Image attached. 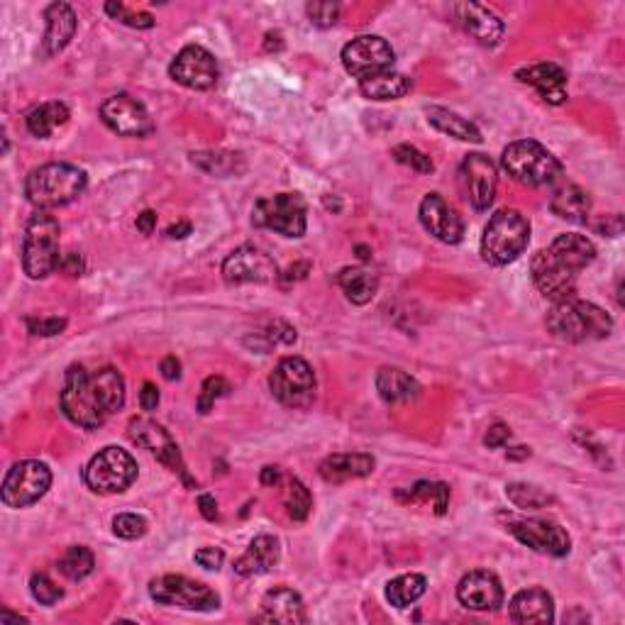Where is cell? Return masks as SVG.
<instances>
[{"label":"cell","mask_w":625,"mask_h":625,"mask_svg":"<svg viewBox=\"0 0 625 625\" xmlns=\"http://www.w3.org/2000/svg\"><path fill=\"white\" fill-rule=\"evenodd\" d=\"M154 228H157V213H154V210H145V213L137 218V230H140L142 235H152Z\"/></svg>","instance_id":"cell-55"},{"label":"cell","mask_w":625,"mask_h":625,"mask_svg":"<svg viewBox=\"0 0 625 625\" xmlns=\"http://www.w3.org/2000/svg\"><path fill=\"white\" fill-rule=\"evenodd\" d=\"M252 223L284 237H303L308 228L306 201L298 193H276L262 198L252 210Z\"/></svg>","instance_id":"cell-9"},{"label":"cell","mask_w":625,"mask_h":625,"mask_svg":"<svg viewBox=\"0 0 625 625\" xmlns=\"http://www.w3.org/2000/svg\"><path fill=\"white\" fill-rule=\"evenodd\" d=\"M223 279L228 284H271L279 279V267L274 257L259 247L242 245L228 254L223 262Z\"/></svg>","instance_id":"cell-14"},{"label":"cell","mask_w":625,"mask_h":625,"mask_svg":"<svg viewBox=\"0 0 625 625\" xmlns=\"http://www.w3.org/2000/svg\"><path fill=\"white\" fill-rule=\"evenodd\" d=\"M84 269H86V262L79 252L62 254V259H59V267H57V271H62L64 276H81L84 274Z\"/></svg>","instance_id":"cell-49"},{"label":"cell","mask_w":625,"mask_h":625,"mask_svg":"<svg viewBox=\"0 0 625 625\" xmlns=\"http://www.w3.org/2000/svg\"><path fill=\"white\" fill-rule=\"evenodd\" d=\"M86 171L74 164L52 162L32 169L25 181V196L37 210L69 206L86 191Z\"/></svg>","instance_id":"cell-3"},{"label":"cell","mask_w":625,"mask_h":625,"mask_svg":"<svg viewBox=\"0 0 625 625\" xmlns=\"http://www.w3.org/2000/svg\"><path fill=\"white\" fill-rule=\"evenodd\" d=\"M149 596L162 606L184 608V611H218L220 596L203 582L181 577V574H164L149 582Z\"/></svg>","instance_id":"cell-10"},{"label":"cell","mask_w":625,"mask_h":625,"mask_svg":"<svg viewBox=\"0 0 625 625\" xmlns=\"http://www.w3.org/2000/svg\"><path fill=\"white\" fill-rule=\"evenodd\" d=\"M394 159L398 164H403V167H411L416 174H433V162H430L428 154L420 152L418 147L413 145H398L394 147Z\"/></svg>","instance_id":"cell-41"},{"label":"cell","mask_w":625,"mask_h":625,"mask_svg":"<svg viewBox=\"0 0 625 625\" xmlns=\"http://www.w3.org/2000/svg\"><path fill=\"white\" fill-rule=\"evenodd\" d=\"M127 435H130V440L135 442L137 447L152 452V455L157 457L164 467L171 469V472L181 474V477L186 479V467H184V459H181L179 445H176L174 438H171L162 425L154 423V420H149V418H135V420H130Z\"/></svg>","instance_id":"cell-17"},{"label":"cell","mask_w":625,"mask_h":625,"mask_svg":"<svg viewBox=\"0 0 625 625\" xmlns=\"http://www.w3.org/2000/svg\"><path fill=\"white\" fill-rule=\"evenodd\" d=\"M57 567L66 579H71V582H81V579H86L88 574L93 572L96 560H93V552L88 550V547L74 545L64 552Z\"/></svg>","instance_id":"cell-38"},{"label":"cell","mask_w":625,"mask_h":625,"mask_svg":"<svg viewBox=\"0 0 625 625\" xmlns=\"http://www.w3.org/2000/svg\"><path fill=\"white\" fill-rule=\"evenodd\" d=\"M428 123L435 127V130L445 132V135L455 137V140H462V142H474V145H479L484 137H481L479 127L472 123V120L462 118V115L452 113V110L447 108H428Z\"/></svg>","instance_id":"cell-33"},{"label":"cell","mask_w":625,"mask_h":625,"mask_svg":"<svg viewBox=\"0 0 625 625\" xmlns=\"http://www.w3.org/2000/svg\"><path fill=\"white\" fill-rule=\"evenodd\" d=\"M105 13L118 22H123L127 27H135V30H149L154 27V18L149 13H132L130 8L123 3H108L105 5Z\"/></svg>","instance_id":"cell-42"},{"label":"cell","mask_w":625,"mask_h":625,"mask_svg":"<svg viewBox=\"0 0 625 625\" xmlns=\"http://www.w3.org/2000/svg\"><path fill=\"white\" fill-rule=\"evenodd\" d=\"M44 20H47V32H44V54L47 57H54L62 49L74 40L76 27H79V20H76V13L71 10V5L66 3H52L44 13Z\"/></svg>","instance_id":"cell-28"},{"label":"cell","mask_w":625,"mask_h":625,"mask_svg":"<svg viewBox=\"0 0 625 625\" xmlns=\"http://www.w3.org/2000/svg\"><path fill=\"white\" fill-rule=\"evenodd\" d=\"M264 337H267V347L271 342H274V345H293V342H296V328H291L284 320H274V323L269 325V333Z\"/></svg>","instance_id":"cell-48"},{"label":"cell","mask_w":625,"mask_h":625,"mask_svg":"<svg viewBox=\"0 0 625 625\" xmlns=\"http://www.w3.org/2000/svg\"><path fill=\"white\" fill-rule=\"evenodd\" d=\"M513 623H552L555 621V601L545 589H523L518 591L508 606Z\"/></svg>","instance_id":"cell-26"},{"label":"cell","mask_w":625,"mask_h":625,"mask_svg":"<svg viewBox=\"0 0 625 625\" xmlns=\"http://www.w3.org/2000/svg\"><path fill=\"white\" fill-rule=\"evenodd\" d=\"M159 372L167 381H179L181 379V362L176 357H164L159 364Z\"/></svg>","instance_id":"cell-53"},{"label":"cell","mask_w":625,"mask_h":625,"mask_svg":"<svg viewBox=\"0 0 625 625\" xmlns=\"http://www.w3.org/2000/svg\"><path fill=\"white\" fill-rule=\"evenodd\" d=\"M191 162L198 169H203L210 176H220V179H228V176H237L245 171V157L237 152H193Z\"/></svg>","instance_id":"cell-36"},{"label":"cell","mask_w":625,"mask_h":625,"mask_svg":"<svg viewBox=\"0 0 625 625\" xmlns=\"http://www.w3.org/2000/svg\"><path fill=\"white\" fill-rule=\"evenodd\" d=\"M52 486V472L44 462L25 459L13 464L0 486V499L8 508H27L37 503Z\"/></svg>","instance_id":"cell-11"},{"label":"cell","mask_w":625,"mask_h":625,"mask_svg":"<svg viewBox=\"0 0 625 625\" xmlns=\"http://www.w3.org/2000/svg\"><path fill=\"white\" fill-rule=\"evenodd\" d=\"M376 462L372 455L364 452H340V455H330L320 462L318 472L328 484H345V481L369 477L374 472Z\"/></svg>","instance_id":"cell-25"},{"label":"cell","mask_w":625,"mask_h":625,"mask_svg":"<svg viewBox=\"0 0 625 625\" xmlns=\"http://www.w3.org/2000/svg\"><path fill=\"white\" fill-rule=\"evenodd\" d=\"M308 269H311V264L303 262V264H296V267H289V269L284 271V274H279V276H281V279L286 281V284H291V281H301V279H306Z\"/></svg>","instance_id":"cell-56"},{"label":"cell","mask_w":625,"mask_h":625,"mask_svg":"<svg viewBox=\"0 0 625 625\" xmlns=\"http://www.w3.org/2000/svg\"><path fill=\"white\" fill-rule=\"evenodd\" d=\"M137 479V462L123 447H103L84 469V481L96 494H123Z\"/></svg>","instance_id":"cell-8"},{"label":"cell","mask_w":625,"mask_h":625,"mask_svg":"<svg viewBox=\"0 0 625 625\" xmlns=\"http://www.w3.org/2000/svg\"><path fill=\"white\" fill-rule=\"evenodd\" d=\"M264 486H276L281 481V469L279 467H264L262 474H259Z\"/></svg>","instance_id":"cell-57"},{"label":"cell","mask_w":625,"mask_h":625,"mask_svg":"<svg viewBox=\"0 0 625 625\" xmlns=\"http://www.w3.org/2000/svg\"><path fill=\"white\" fill-rule=\"evenodd\" d=\"M66 123H69V108L59 101L42 103L27 113V130L40 140H47L49 135H54V130Z\"/></svg>","instance_id":"cell-34"},{"label":"cell","mask_w":625,"mask_h":625,"mask_svg":"<svg viewBox=\"0 0 625 625\" xmlns=\"http://www.w3.org/2000/svg\"><path fill=\"white\" fill-rule=\"evenodd\" d=\"M418 215L423 228L428 230L435 240L445 242V245H457V242H462L464 237L462 218L447 206V201L440 193H428V196L423 198V203H420Z\"/></svg>","instance_id":"cell-21"},{"label":"cell","mask_w":625,"mask_h":625,"mask_svg":"<svg viewBox=\"0 0 625 625\" xmlns=\"http://www.w3.org/2000/svg\"><path fill=\"white\" fill-rule=\"evenodd\" d=\"M198 506H201V513L206 521H215V518H218V503H215V499L210 494H201Z\"/></svg>","instance_id":"cell-54"},{"label":"cell","mask_w":625,"mask_h":625,"mask_svg":"<svg viewBox=\"0 0 625 625\" xmlns=\"http://www.w3.org/2000/svg\"><path fill=\"white\" fill-rule=\"evenodd\" d=\"M530 242V223L518 210L503 208L491 215L481 235V257L494 267L516 262Z\"/></svg>","instance_id":"cell-5"},{"label":"cell","mask_w":625,"mask_h":625,"mask_svg":"<svg viewBox=\"0 0 625 625\" xmlns=\"http://www.w3.org/2000/svg\"><path fill=\"white\" fill-rule=\"evenodd\" d=\"M547 330L564 342H586L604 340L611 335L613 320L604 308L596 303L579 301V298H564L552 306L547 313Z\"/></svg>","instance_id":"cell-4"},{"label":"cell","mask_w":625,"mask_h":625,"mask_svg":"<svg viewBox=\"0 0 625 625\" xmlns=\"http://www.w3.org/2000/svg\"><path fill=\"white\" fill-rule=\"evenodd\" d=\"M228 394H230V384L223 379V376H208V379L203 381L201 396H198V411L210 413V408L215 406V401Z\"/></svg>","instance_id":"cell-43"},{"label":"cell","mask_w":625,"mask_h":625,"mask_svg":"<svg viewBox=\"0 0 625 625\" xmlns=\"http://www.w3.org/2000/svg\"><path fill=\"white\" fill-rule=\"evenodd\" d=\"M269 389L279 403L289 408H308L315 398V374L301 357H286L269 376Z\"/></svg>","instance_id":"cell-12"},{"label":"cell","mask_w":625,"mask_h":625,"mask_svg":"<svg viewBox=\"0 0 625 625\" xmlns=\"http://www.w3.org/2000/svg\"><path fill=\"white\" fill-rule=\"evenodd\" d=\"M140 406H142V411H147V413L157 411V406H159V389L152 384V381H147V384L142 386Z\"/></svg>","instance_id":"cell-52"},{"label":"cell","mask_w":625,"mask_h":625,"mask_svg":"<svg viewBox=\"0 0 625 625\" xmlns=\"http://www.w3.org/2000/svg\"><path fill=\"white\" fill-rule=\"evenodd\" d=\"M450 13L457 25L462 27L467 35H472L479 44H484V47H496V44L503 40V32H506L503 20L494 13V10L486 8V5L455 3L450 8Z\"/></svg>","instance_id":"cell-20"},{"label":"cell","mask_w":625,"mask_h":625,"mask_svg":"<svg viewBox=\"0 0 625 625\" xmlns=\"http://www.w3.org/2000/svg\"><path fill=\"white\" fill-rule=\"evenodd\" d=\"M113 533L123 540H137L147 533V521L137 513H120L113 521Z\"/></svg>","instance_id":"cell-44"},{"label":"cell","mask_w":625,"mask_h":625,"mask_svg":"<svg viewBox=\"0 0 625 625\" xmlns=\"http://www.w3.org/2000/svg\"><path fill=\"white\" fill-rule=\"evenodd\" d=\"M59 403L64 416L79 428H101L105 420L125 406L123 374L113 367H103L91 374L81 364H71L64 376Z\"/></svg>","instance_id":"cell-1"},{"label":"cell","mask_w":625,"mask_h":625,"mask_svg":"<svg viewBox=\"0 0 625 625\" xmlns=\"http://www.w3.org/2000/svg\"><path fill=\"white\" fill-rule=\"evenodd\" d=\"M516 76L523 84L533 86L545 103L562 105L567 101V74H564L562 66L542 62L528 66V69H521Z\"/></svg>","instance_id":"cell-24"},{"label":"cell","mask_w":625,"mask_h":625,"mask_svg":"<svg viewBox=\"0 0 625 625\" xmlns=\"http://www.w3.org/2000/svg\"><path fill=\"white\" fill-rule=\"evenodd\" d=\"M167 235L171 237V240H184V237H188L191 235V223H176V225H171V228L167 230Z\"/></svg>","instance_id":"cell-58"},{"label":"cell","mask_w":625,"mask_h":625,"mask_svg":"<svg viewBox=\"0 0 625 625\" xmlns=\"http://www.w3.org/2000/svg\"><path fill=\"white\" fill-rule=\"evenodd\" d=\"M259 608L262 611H259L257 621L262 623H306V604H303V599L296 591L286 589V586H276V589L267 591Z\"/></svg>","instance_id":"cell-23"},{"label":"cell","mask_w":625,"mask_h":625,"mask_svg":"<svg viewBox=\"0 0 625 625\" xmlns=\"http://www.w3.org/2000/svg\"><path fill=\"white\" fill-rule=\"evenodd\" d=\"M101 120L123 137H147L154 130L145 105L127 93H118L101 105Z\"/></svg>","instance_id":"cell-18"},{"label":"cell","mask_w":625,"mask_h":625,"mask_svg":"<svg viewBox=\"0 0 625 625\" xmlns=\"http://www.w3.org/2000/svg\"><path fill=\"white\" fill-rule=\"evenodd\" d=\"M506 496L511 499L513 506L528 508V511H538V508H545L552 503L550 494H545V491L538 489V486H533V484H521V481H516V484H508Z\"/></svg>","instance_id":"cell-40"},{"label":"cell","mask_w":625,"mask_h":625,"mask_svg":"<svg viewBox=\"0 0 625 625\" xmlns=\"http://www.w3.org/2000/svg\"><path fill=\"white\" fill-rule=\"evenodd\" d=\"M359 91L369 101H398L411 91V79L396 71H381V74L367 76L359 81Z\"/></svg>","instance_id":"cell-31"},{"label":"cell","mask_w":625,"mask_h":625,"mask_svg":"<svg viewBox=\"0 0 625 625\" xmlns=\"http://www.w3.org/2000/svg\"><path fill=\"white\" fill-rule=\"evenodd\" d=\"M169 74L176 84L191 88V91H208V88L218 84L220 69L208 49L198 47V44H188L174 57Z\"/></svg>","instance_id":"cell-15"},{"label":"cell","mask_w":625,"mask_h":625,"mask_svg":"<svg viewBox=\"0 0 625 625\" xmlns=\"http://www.w3.org/2000/svg\"><path fill=\"white\" fill-rule=\"evenodd\" d=\"M281 560V545L274 535H257L247 547V552L235 560V572L240 577H257L267 574Z\"/></svg>","instance_id":"cell-27"},{"label":"cell","mask_w":625,"mask_h":625,"mask_svg":"<svg viewBox=\"0 0 625 625\" xmlns=\"http://www.w3.org/2000/svg\"><path fill=\"white\" fill-rule=\"evenodd\" d=\"M284 506L293 521H298V523L306 521V518L311 516L313 496L301 479H289V484H286V489H284Z\"/></svg>","instance_id":"cell-39"},{"label":"cell","mask_w":625,"mask_h":625,"mask_svg":"<svg viewBox=\"0 0 625 625\" xmlns=\"http://www.w3.org/2000/svg\"><path fill=\"white\" fill-rule=\"evenodd\" d=\"M501 167L508 176L525 186L555 184L562 176V162L547 152L540 142L518 140L511 142L501 154Z\"/></svg>","instance_id":"cell-7"},{"label":"cell","mask_w":625,"mask_h":625,"mask_svg":"<svg viewBox=\"0 0 625 625\" xmlns=\"http://www.w3.org/2000/svg\"><path fill=\"white\" fill-rule=\"evenodd\" d=\"M457 599L469 611H496L503 604V586L496 574L477 569L464 574L457 586Z\"/></svg>","instance_id":"cell-22"},{"label":"cell","mask_w":625,"mask_h":625,"mask_svg":"<svg viewBox=\"0 0 625 625\" xmlns=\"http://www.w3.org/2000/svg\"><path fill=\"white\" fill-rule=\"evenodd\" d=\"M508 440H511V430H508V425H503V423L491 425L484 435V445L491 447V450H499V447L506 445Z\"/></svg>","instance_id":"cell-50"},{"label":"cell","mask_w":625,"mask_h":625,"mask_svg":"<svg viewBox=\"0 0 625 625\" xmlns=\"http://www.w3.org/2000/svg\"><path fill=\"white\" fill-rule=\"evenodd\" d=\"M459 176H462L464 193L474 208L486 210L494 203L499 176H496L494 162L486 154H467L459 167Z\"/></svg>","instance_id":"cell-19"},{"label":"cell","mask_w":625,"mask_h":625,"mask_svg":"<svg viewBox=\"0 0 625 625\" xmlns=\"http://www.w3.org/2000/svg\"><path fill=\"white\" fill-rule=\"evenodd\" d=\"M335 281H337V286L345 291V296L355 303V306H364V303H369L376 296V291H379V276L364 267L342 269L340 274L335 276Z\"/></svg>","instance_id":"cell-32"},{"label":"cell","mask_w":625,"mask_h":625,"mask_svg":"<svg viewBox=\"0 0 625 625\" xmlns=\"http://www.w3.org/2000/svg\"><path fill=\"white\" fill-rule=\"evenodd\" d=\"M30 591H32V596H35V601H40L42 606H54L64 596V591L59 589V586L54 584L47 574H32Z\"/></svg>","instance_id":"cell-45"},{"label":"cell","mask_w":625,"mask_h":625,"mask_svg":"<svg viewBox=\"0 0 625 625\" xmlns=\"http://www.w3.org/2000/svg\"><path fill=\"white\" fill-rule=\"evenodd\" d=\"M525 457H530L528 447H513V450H508V459H525Z\"/></svg>","instance_id":"cell-59"},{"label":"cell","mask_w":625,"mask_h":625,"mask_svg":"<svg viewBox=\"0 0 625 625\" xmlns=\"http://www.w3.org/2000/svg\"><path fill=\"white\" fill-rule=\"evenodd\" d=\"M59 220L47 210H37L25 228L22 240V269L30 279H44L59 267Z\"/></svg>","instance_id":"cell-6"},{"label":"cell","mask_w":625,"mask_h":625,"mask_svg":"<svg viewBox=\"0 0 625 625\" xmlns=\"http://www.w3.org/2000/svg\"><path fill=\"white\" fill-rule=\"evenodd\" d=\"M550 210L557 218L569 220V223H586L591 210V198L582 186L562 184L552 191Z\"/></svg>","instance_id":"cell-29"},{"label":"cell","mask_w":625,"mask_h":625,"mask_svg":"<svg viewBox=\"0 0 625 625\" xmlns=\"http://www.w3.org/2000/svg\"><path fill=\"white\" fill-rule=\"evenodd\" d=\"M396 499L408 503H423V506H430L438 516H442L447 511V503H450V486L442 484V481H418L411 489L398 491Z\"/></svg>","instance_id":"cell-35"},{"label":"cell","mask_w":625,"mask_h":625,"mask_svg":"<svg viewBox=\"0 0 625 625\" xmlns=\"http://www.w3.org/2000/svg\"><path fill=\"white\" fill-rule=\"evenodd\" d=\"M508 533L523 545H528L533 552L550 557H567L572 550V540H569L567 530L562 525L552 521H540V518H530V521H508Z\"/></svg>","instance_id":"cell-16"},{"label":"cell","mask_w":625,"mask_h":625,"mask_svg":"<svg viewBox=\"0 0 625 625\" xmlns=\"http://www.w3.org/2000/svg\"><path fill=\"white\" fill-rule=\"evenodd\" d=\"M394 62L396 54L384 37L362 35L342 49V66L347 69V74L357 76L359 81L381 74V71H391Z\"/></svg>","instance_id":"cell-13"},{"label":"cell","mask_w":625,"mask_h":625,"mask_svg":"<svg viewBox=\"0 0 625 625\" xmlns=\"http://www.w3.org/2000/svg\"><path fill=\"white\" fill-rule=\"evenodd\" d=\"M357 252H359V257H362V259H369V257H372V254H369L367 247H357Z\"/></svg>","instance_id":"cell-60"},{"label":"cell","mask_w":625,"mask_h":625,"mask_svg":"<svg viewBox=\"0 0 625 625\" xmlns=\"http://www.w3.org/2000/svg\"><path fill=\"white\" fill-rule=\"evenodd\" d=\"M27 328H30L32 335L54 337V335L64 333L66 320L64 318H27Z\"/></svg>","instance_id":"cell-47"},{"label":"cell","mask_w":625,"mask_h":625,"mask_svg":"<svg viewBox=\"0 0 625 625\" xmlns=\"http://www.w3.org/2000/svg\"><path fill=\"white\" fill-rule=\"evenodd\" d=\"M306 13H308V18H311L315 27H320V30H328V27L337 25V20H340V5L337 3H308Z\"/></svg>","instance_id":"cell-46"},{"label":"cell","mask_w":625,"mask_h":625,"mask_svg":"<svg viewBox=\"0 0 625 625\" xmlns=\"http://www.w3.org/2000/svg\"><path fill=\"white\" fill-rule=\"evenodd\" d=\"M596 259V247L584 235H560L547 250H540L530 262L535 286L550 301L572 298L577 289L579 271L589 267Z\"/></svg>","instance_id":"cell-2"},{"label":"cell","mask_w":625,"mask_h":625,"mask_svg":"<svg viewBox=\"0 0 625 625\" xmlns=\"http://www.w3.org/2000/svg\"><path fill=\"white\" fill-rule=\"evenodd\" d=\"M376 391L386 403H411L420 396V384L411 374L396 367H381L376 374Z\"/></svg>","instance_id":"cell-30"},{"label":"cell","mask_w":625,"mask_h":625,"mask_svg":"<svg viewBox=\"0 0 625 625\" xmlns=\"http://www.w3.org/2000/svg\"><path fill=\"white\" fill-rule=\"evenodd\" d=\"M223 560H225V555H223V550H218V547H203V550L196 552V562L201 564L203 569H220Z\"/></svg>","instance_id":"cell-51"},{"label":"cell","mask_w":625,"mask_h":625,"mask_svg":"<svg viewBox=\"0 0 625 625\" xmlns=\"http://www.w3.org/2000/svg\"><path fill=\"white\" fill-rule=\"evenodd\" d=\"M425 589H428V579L423 574H403L386 584V599L391 606L408 608L425 594Z\"/></svg>","instance_id":"cell-37"}]
</instances>
